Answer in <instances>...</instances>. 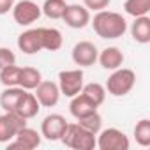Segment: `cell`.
I'll use <instances>...</instances> for the list:
<instances>
[{
    "instance_id": "6da1fadb",
    "label": "cell",
    "mask_w": 150,
    "mask_h": 150,
    "mask_svg": "<svg viewBox=\"0 0 150 150\" xmlns=\"http://www.w3.org/2000/svg\"><path fill=\"white\" fill-rule=\"evenodd\" d=\"M94 32L101 39H118L127 32V21L122 14L113 11H97L92 20Z\"/></svg>"
},
{
    "instance_id": "7a4b0ae2",
    "label": "cell",
    "mask_w": 150,
    "mask_h": 150,
    "mask_svg": "<svg viewBox=\"0 0 150 150\" xmlns=\"http://www.w3.org/2000/svg\"><path fill=\"white\" fill-rule=\"evenodd\" d=\"M60 141L74 150H94L97 146V138L94 132L87 131L85 127H81L78 122L76 124H67V129L64 132V136L60 138Z\"/></svg>"
},
{
    "instance_id": "3957f363",
    "label": "cell",
    "mask_w": 150,
    "mask_h": 150,
    "mask_svg": "<svg viewBox=\"0 0 150 150\" xmlns=\"http://www.w3.org/2000/svg\"><path fill=\"white\" fill-rule=\"evenodd\" d=\"M136 83V74L134 71L131 69H125V67H118L111 72V76L108 78L106 81V90L115 96V97H122L125 94H129L132 90Z\"/></svg>"
},
{
    "instance_id": "277c9868",
    "label": "cell",
    "mask_w": 150,
    "mask_h": 150,
    "mask_svg": "<svg viewBox=\"0 0 150 150\" xmlns=\"http://www.w3.org/2000/svg\"><path fill=\"white\" fill-rule=\"evenodd\" d=\"M58 88L60 94H64L65 97L78 96L83 88V71L81 69L62 71L58 74Z\"/></svg>"
},
{
    "instance_id": "5b68a950",
    "label": "cell",
    "mask_w": 150,
    "mask_h": 150,
    "mask_svg": "<svg viewBox=\"0 0 150 150\" xmlns=\"http://www.w3.org/2000/svg\"><path fill=\"white\" fill-rule=\"evenodd\" d=\"M27 125V120L20 117L16 111H6L0 115V143H9L14 139L16 132Z\"/></svg>"
},
{
    "instance_id": "8992f818",
    "label": "cell",
    "mask_w": 150,
    "mask_h": 150,
    "mask_svg": "<svg viewBox=\"0 0 150 150\" xmlns=\"http://www.w3.org/2000/svg\"><path fill=\"white\" fill-rule=\"evenodd\" d=\"M99 138H97V146L101 150H127L129 148V138L115 127L99 131Z\"/></svg>"
},
{
    "instance_id": "52a82bcc",
    "label": "cell",
    "mask_w": 150,
    "mask_h": 150,
    "mask_svg": "<svg viewBox=\"0 0 150 150\" xmlns=\"http://www.w3.org/2000/svg\"><path fill=\"white\" fill-rule=\"evenodd\" d=\"M41 13H42L41 7L34 2V0H21V2L13 6V18L21 27L32 25L34 21H37Z\"/></svg>"
},
{
    "instance_id": "ba28073f",
    "label": "cell",
    "mask_w": 150,
    "mask_h": 150,
    "mask_svg": "<svg viewBox=\"0 0 150 150\" xmlns=\"http://www.w3.org/2000/svg\"><path fill=\"white\" fill-rule=\"evenodd\" d=\"M67 120L62 117V115H58V113H51V115H48L44 120H42V124H41V134L48 139V141H58L62 136H64V132H65V129H67Z\"/></svg>"
},
{
    "instance_id": "9c48e42d",
    "label": "cell",
    "mask_w": 150,
    "mask_h": 150,
    "mask_svg": "<svg viewBox=\"0 0 150 150\" xmlns=\"http://www.w3.org/2000/svg\"><path fill=\"white\" fill-rule=\"evenodd\" d=\"M99 51L94 42L90 41H80L72 48V62L80 67H90L97 62Z\"/></svg>"
},
{
    "instance_id": "30bf717a",
    "label": "cell",
    "mask_w": 150,
    "mask_h": 150,
    "mask_svg": "<svg viewBox=\"0 0 150 150\" xmlns=\"http://www.w3.org/2000/svg\"><path fill=\"white\" fill-rule=\"evenodd\" d=\"M62 20L71 28H85L90 23V11L80 4H67Z\"/></svg>"
},
{
    "instance_id": "8fae6325",
    "label": "cell",
    "mask_w": 150,
    "mask_h": 150,
    "mask_svg": "<svg viewBox=\"0 0 150 150\" xmlns=\"http://www.w3.org/2000/svg\"><path fill=\"white\" fill-rule=\"evenodd\" d=\"M34 96L37 97V101H39L41 106L53 108V106H57V103L60 99V88L53 81H41L35 87V94Z\"/></svg>"
},
{
    "instance_id": "7c38bea8",
    "label": "cell",
    "mask_w": 150,
    "mask_h": 150,
    "mask_svg": "<svg viewBox=\"0 0 150 150\" xmlns=\"http://www.w3.org/2000/svg\"><path fill=\"white\" fill-rule=\"evenodd\" d=\"M41 145V134L35 131V129H30V127H21L16 136H14V141L9 143V148H25V150H34Z\"/></svg>"
},
{
    "instance_id": "4fadbf2b",
    "label": "cell",
    "mask_w": 150,
    "mask_h": 150,
    "mask_svg": "<svg viewBox=\"0 0 150 150\" xmlns=\"http://www.w3.org/2000/svg\"><path fill=\"white\" fill-rule=\"evenodd\" d=\"M18 48L25 55H35L37 51L42 50V41H41V32L39 28H30L18 37Z\"/></svg>"
},
{
    "instance_id": "5bb4252c",
    "label": "cell",
    "mask_w": 150,
    "mask_h": 150,
    "mask_svg": "<svg viewBox=\"0 0 150 150\" xmlns=\"http://www.w3.org/2000/svg\"><path fill=\"white\" fill-rule=\"evenodd\" d=\"M97 60L101 62L103 69H106V71H115V69L122 67L125 57H124V53H122L120 48H117V46H110V48H104V50L99 53Z\"/></svg>"
},
{
    "instance_id": "9a60e30c",
    "label": "cell",
    "mask_w": 150,
    "mask_h": 150,
    "mask_svg": "<svg viewBox=\"0 0 150 150\" xmlns=\"http://www.w3.org/2000/svg\"><path fill=\"white\" fill-rule=\"evenodd\" d=\"M39 110H41V104H39L37 97H35L34 94H30L28 90H25L14 111H16V113L20 115V117H23L25 120H30V118L37 117Z\"/></svg>"
},
{
    "instance_id": "2e32d148",
    "label": "cell",
    "mask_w": 150,
    "mask_h": 150,
    "mask_svg": "<svg viewBox=\"0 0 150 150\" xmlns=\"http://www.w3.org/2000/svg\"><path fill=\"white\" fill-rule=\"evenodd\" d=\"M69 110H71V115L78 120V118H83V117H87V115H90V113L97 111V106H96L90 99H87V97L80 92L78 96L71 97Z\"/></svg>"
},
{
    "instance_id": "e0dca14e",
    "label": "cell",
    "mask_w": 150,
    "mask_h": 150,
    "mask_svg": "<svg viewBox=\"0 0 150 150\" xmlns=\"http://www.w3.org/2000/svg\"><path fill=\"white\" fill-rule=\"evenodd\" d=\"M131 35L139 44L150 42V18L148 16H138V18H134V21L131 25Z\"/></svg>"
},
{
    "instance_id": "ac0fdd59",
    "label": "cell",
    "mask_w": 150,
    "mask_h": 150,
    "mask_svg": "<svg viewBox=\"0 0 150 150\" xmlns=\"http://www.w3.org/2000/svg\"><path fill=\"white\" fill-rule=\"evenodd\" d=\"M25 88L21 87H6V90L0 94V106L4 111H14Z\"/></svg>"
},
{
    "instance_id": "d6986e66",
    "label": "cell",
    "mask_w": 150,
    "mask_h": 150,
    "mask_svg": "<svg viewBox=\"0 0 150 150\" xmlns=\"http://www.w3.org/2000/svg\"><path fill=\"white\" fill-rule=\"evenodd\" d=\"M42 81L41 71L35 67H21L20 69V83L18 87L25 88V90H35V87Z\"/></svg>"
},
{
    "instance_id": "ffe728a7",
    "label": "cell",
    "mask_w": 150,
    "mask_h": 150,
    "mask_svg": "<svg viewBox=\"0 0 150 150\" xmlns=\"http://www.w3.org/2000/svg\"><path fill=\"white\" fill-rule=\"evenodd\" d=\"M39 32H41L42 50H48V51H57V50H60V48H62V42H64V39H62V34H60V30H57V28H46V27H42V28H39Z\"/></svg>"
},
{
    "instance_id": "44dd1931",
    "label": "cell",
    "mask_w": 150,
    "mask_h": 150,
    "mask_svg": "<svg viewBox=\"0 0 150 150\" xmlns=\"http://www.w3.org/2000/svg\"><path fill=\"white\" fill-rule=\"evenodd\" d=\"M81 94H83L87 99H90L97 108H99V106L104 103V99H106V88H104L101 83H88V85H83Z\"/></svg>"
},
{
    "instance_id": "7402d4cb",
    "label": "cell",
    "mask_w": 150,
    "mask_h": 150,
    "mask_svg": "<svg viewBox=\"0 0 150 150\" xmlns=\"http://www.w3.org/2000/svg\"><path fill=\"white\" fill-rule=\"evenodd\" d=\"M65 7H67L65 0H46L44 6L41 7V11L50 20H62V16L65 13Z\"/></svg>"
},
{
    "instance_id": "603a6c76",
    "label": "cell",
    "mask_w": 150,
    "mask_h": 150,
    "mask_svg": "<svg viewBox=\"0 0 150 150\" xmlns=\"http://www.w3.org/2000/svg\"><path fill=\"white\" fill-rule=\"evenodd\" d=\"M124 11L132 16H146L150 13V0H125L124 2Z\"/></svg>"
},
{
    "instance_id": "cb8c5ba5",
    "label": "cell",
    "mask_w": 150,
    "mask_h": 150,
    "mask_svg": "<svg viewBox=\"0 0 150 150\" xmlns=\"http://www.w3.org/2000/svg\"><path fill=\"white\" fill-rule=\"evenodd\" d=\"M20 69L21 67H18L16 64L0 69V83L4 87H18V83H20Z\"/></svg>"
},
{
    "instance_id": "d4e9b609",
    "label": "cell",
    "mask_w": 150,
    "mask_h": 150,
    "mask_svg": "<svg viewBox=\"0 0 150 150\" xmlns=\"http://www.w3.org/2000/svg\"><path fill=\"white\" fill-rule=\"evenodd\" d=\"M134 139L138 145L141 146H148L150 145V120L143 118L136 124L134 127Z\"/></svg>"
},
{
    "instance_id": "484cf974",
    "label": "cell",
    "mask_w": 150,
    "mask_h": 150,
    "mask_svg": "<svg viewBox=\"0 0 150 150\" xmlns=\"http://www.w3.org/2000/svg\"><path fill=\"white\" fill-rule=\"evenodd\" d=\"M78 124H80L81 127H85L87 131H90V132H94V134L97 136L99 131H101V127H103V117H101L97 111H94V113H90V115H87V117H83V118H78Z\"/></svg>"
},
{
    "instance_id": "4316f807",
    "label": "cell",
    "mask_w": 150,
    "mask_h": 150,
    "mask_svg": "<svg viewBox=\"0 0 150 150\" xmlns=\"http://www.w3.org/2000/svg\"><path fill=\"white\" fill-rule=\"evenodd\" d=\"M16 64V55L9 48H0V69Z\"/></svg>"
},
{
    "instance_id": "83f0119b",
    "label": "cell",
    "mask_w": 150,
    "mask_h": 150,
    "mask_svg": "<svg viewBox=\"0 0 150 150\" xmlns=\"http://www.w3.org/2000/svg\"><path fill=\"white\" fill-rule=\"evenodd\" d=\"M111 0H83V6L88 9V11H103L110 6Z\"/></svg>"
},
{
    "instance_id": "f1b7e54d",
    "label": "cell",
    "mask_w": 150,
    "mask_h": 150,
    "mask_svg": "<svg viewBox=\"0 0 150 150\" xmlns=\"http://www.w3.org/2000/svg\"><path fill=\"white\" fill-rule=\"evenodd\" d=\"M13 6H14V0H0V16L13 11Z\"/></svg>"
}]
</instances>
